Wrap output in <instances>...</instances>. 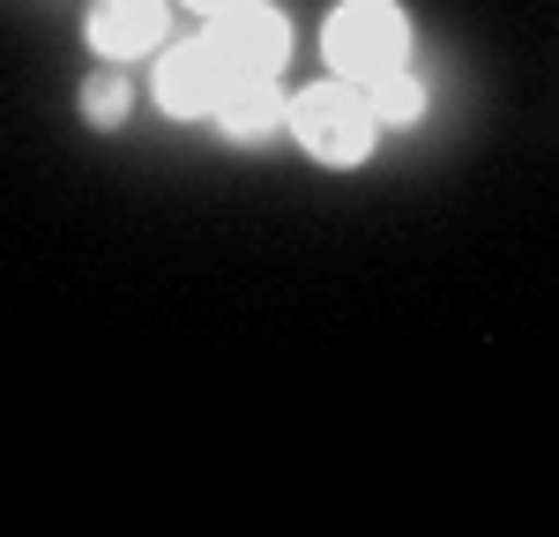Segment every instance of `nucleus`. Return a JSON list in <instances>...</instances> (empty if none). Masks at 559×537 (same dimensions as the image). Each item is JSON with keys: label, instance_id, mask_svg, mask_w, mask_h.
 <instances>
[{"label": "nucleus", "instance_id": "obj_9", "mask_svg": "<svg viewBox=\"0 0 559 537\" xmlns=\"http://www.w3.org/2000/svg\"><path fill=\"white\" fill-rule=\"evenodd\" d=\"M173 8H194V15H224L231 0H173Z\"/></svg>", "mask_w": 559, "mask_h": 537}, {"label": "nucleus", "instance_id": "obj_1", "mask_svg": "<svg viewBox=\"0 0 559 537\" xmlns=\"http://www.w3.org/2000/svg\"><path fill=\"white\" fill-rule=\"evenodd\" d=\"M292 142L321 172H358L381 142V120H373V97L366 83H344V75H321V83L292 90Z\"/></svg>", "mask_w": 559, "mask_h": 537}, {"label": "nucleus", "instance_id": "obj_2", "mask_svg": "<svg viewBox=\"0 0 559 537\" xmlns=\"http://www.w3.org/2000/svg\"><path fill=\"white\" fill-rule=\"evenodd\" d=\"M411 8L403 0H336L321 15V60L344 83H381L395 68H411Z\"/></svg>", "mask_w": 559, "mask_h": 537}, {"label": "nucleus", "instance_id": "obj_4", "mask_svg": "<svg viewBox=\"0 0 559 537\" xmlns=\"http://www.w3.org/2000/svg\"><path fill=\"white\" fill-rule=\"evenodd\" d=\"M224 90H231V75H224L210 38H173L157 52V68H150V105L165 120H216Z\"/></svg>", "mask_w": 559, "mask_h": 537}, {"label": "nucleus", "instance_id": "obj_6", "mask_svg": "<svg viewBox=\"0 0 559 537\" xmlns=\"http://www.w3.org/2000/svg\"><path fill=\"white\" fill-rule=\"evenodd\" d=\"M292 120V97L276 90V75H261V83H231L224 90V105H216L210 128L231 142V150H269L276 134Z\"/></svg>", "mask_w": 559, "mask_h": 537}, {"label": "nucleus", "instance_id": "obj_7", "mask_svg": "<svg viewBox=\"0 0 559 537\" xmlns=\"http://www.w3.org/2000/svg\"><path fill=\"white\" fill-rule=\"evenodd\" d=\"M75 112H83V128L120 134L134 120V75L120 68V60H97V68L83 75V90H75Z\"/></svg>", "mask_w": 559, "mask_h": 537}, {"label": "nucleus", "instance_id": "obj_8", "mask_svg": "<svg viewBox=\"0 0 559 537\" xmlns=\"http://www.w3.org/2000/svg\"><path fill=\"white\" fill-rule=\"evenodd\" d=\"M366 97H373V120H381V128H418L432 112V90H426L418 68H395L381 83H366Z\"/></svg>", "mask_w": 559, "mask_h": 537}, {"label": "nucleus", "instance_id": "obj_3", "mask_svg": "<svg viewBox=\"0 0 559 537\" xmlns=\"http://www.w3.org/2000/svg\"><path fill=\"white\" fill-rule=\"evenodd\" d=\"M202 38L216 45L231 83H261V75H284V60H292V15L276 0H231L224 15H210Z\"/></svg>", "mask_w": 559, "mask_h": 537}, {"label": "nucleus", "instance_id": "obj_5", "mask_svg": "<svg viewBox=\"0 0 559 537\" xmlns=\"http://www.w3.org/2000/svg\"><path fill=\"white\" fill-rule=\"evenodd\" d=\"M83 38L97 60H157L173 45V0H90Z\"/></svg>", "mask_w": 559, "mask_h": 537}]
</instances>
